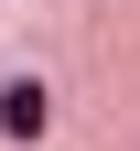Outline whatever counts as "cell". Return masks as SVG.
Here are the masks:
<instances>
[{
    "instance_id": "cell-1",
    "label": "cell",
    "mask_w": 140,
    "mask_h": 151,
    "mask_svg": "<svg viewBox=\"0 0 140 151\" xmlns=\"http://www.w3.org/2000/svg\"><path fill=\"white\" fill-rule=\"evenodd\" d=\"M43 119H54V108H43V86H0V129H11V140H32Z\"/></svg>"
}]
</instances>
